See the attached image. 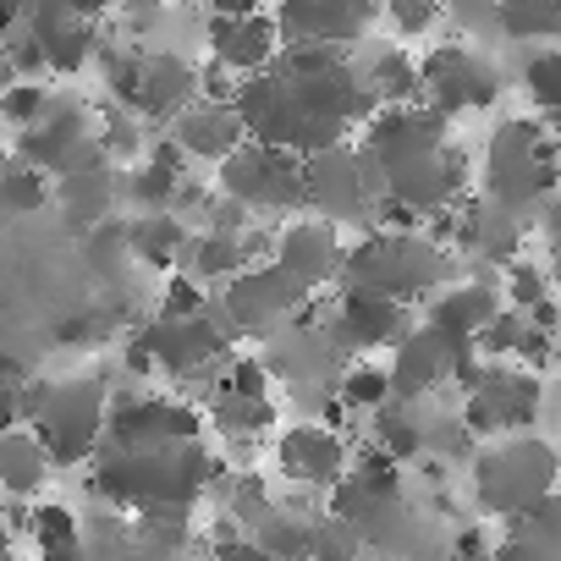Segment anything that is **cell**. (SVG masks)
I'll return each instance as SVG.
<instances>
[{"mask_svg": "<svg viewBox=\"0 0 561 561\" xmlns=\"http://www.w3.org/2000/svg\"><path fill=\"white\" fill-rule=\"evenodd\" d=\"M209 479H220V462L198 446H171V451H105L94 468V495L111 506H133L144 512H171L187 506L209 490Z\"/></svg>", "mask_w": 561, "mask_h": 561, "instance_id": "cell-1", "label": "cell"}, {"mask_svg": "<svg viewBox=\"0 0 561 561\" xmlns=\"http://www.w3.org/2000/svg\"><path fill=\"white\" fill-rule=\"evenodd\" d=\"M446 275H451V253L430 231H369L347 248L342 287L413 309L440 293Z\"/></svg>", "mask_w": 561, "mask_h": 561, "instance_id": "cell-2", "label": "cell"}, {"mask_svg": "<svg viewBox=\"0 0 561 561\" xmlns=\"http://www.w3.org/2000/svg\"><path fill=\"white\" fill-rule=\"evenodd\" d=\"M561 193V149L556 133L534 116H506L484 144V204L506 215L545 209Z\"/></svg>", "mask_w": 561, "mask_h": 561, "instance_id": "cell-3", "label": "cell"}, {"mask_svg": "<svg viewBox=\"0 0 561 561\" xmlns=\"http://www.w3.org/2000/svg\"><path fill=\"white\" fill-rule=\"evenodd\" d=\"M23 419L34 424L50 462L72 468V462H89L100 451L105 424H111V397L94 375L39 380V386H23Z\"/></svg>", "mask_w": 561, "mask_h": 561, "instance_id": "cell-4", "label": "cell"}, {"mask_svg": "<svg viewBox=\"0 0 561 561\" xmlns=\"http://www.w3.org/2000/svg\"><path fill=\"white\" fill-rule=\"evenodd\" d=\"M561 484V451L534 440V435H506L490 440L473 457V495L490 517H512L523 523L528 512H539Z\"/></svg>", "mask_w": 561, "mask_h": 561, "instance_id": "cell-5", "label": "cell"}, {"mask_svg": "<svg viewBox=\"0 0 561 561\" xmlns=\"http://www.w3.org/2000/svg\"><path fill=\"white\" fill-rule=\"evenodd\" d=\"M386 187L369 171V160L358 154V144L325 149L314 160H304V209L325 226H369L375 231V209H380Z\"/></svg>", "mask_w": 561, "mask_h": 561, "instance_id": "cell-6", "label": "cell"}, {"mask_svg": "<svg viewBox=\"0 0 561 561\" xmlns=\"http://www.w3.org/2000/svg\"><path fill=\"white\" fill-rule=\"evenodd\" d=\"M304 309H309V293L298 287L287 270H280V264H253V270H242L231 287L220 293V304L209 314L237 342V336H275L280 325L304 320Z\"/></svg>", "mask_w": 561, "mask_h": 561, "instance_id": "cell-7", "label": "cell"}, {"mask_svg": "<svg viewBox=\"0 0 561 561\" xmlns=\"http://www.w3.org/2000/svg\"><path fill=\"white\" fill-rule=\"evenodd\" d=\"M440 149H451V116H440L435 105H380L364 122V138H358V154L369 160L380 187L397 171H408V165H419Z\"/></svg>", "mask_w": 561, "mask_h": 561, "instance_id": "cell-8", "label": "cell"}, {"mask_svg": "<svg viewBox=\"0 0 561 561\" xmlns=\"http://www.w3.org/2000/svg\"><path fill=\"white\" fill-rule=\"evenodd\" d=\"M220 198L242 204L248 215H304V160L264 144H242L220 165Z\"/></svg>", "mask_w": 561, "mask_h": 561, "instance_id": "cell-9", "label": "cell"}, {"mask_svg": "<svg viewBox=\"0 0 561 561\" xmlns=\"http://www.w3.org/2000/svg\"><path fill=\"white\" fill-rule=\"evenodd\" d=\"M539 402H545L539 375L517 364H479V380L468 386V402H462V430L473 440L528 435V424L539 419Z\"/></svg>", "mask_w": 561, "mask_h": 561, "instance_id": "cell-10", "label": "cell"}, {"mask_svg": "<svg viewBox=\"0 0 561 561\" xmlns=\"http://www.w3.org/2000/svg\"><path fill=\"white\" fill-rule=\"evenodd\" d=\"M386 375H391V402L408 408V402L435 397L440 386H462V391H468V386L479 380V358H473V347H457V342H446L440 331L413 325Z\"/></svg>", "mask_w": 561, "mask_h": 561, "instance_id": "cell-11", "label": "cell"}, {"mask_svg": "<svg viewBox=\"0 0 561 561\" xmlns=\"http://www.w3.org/2000/svg\"><path fill=\"white\" fill-rule=\"evenodd\" d=\"M204 413L176 397H111V424H105V451H171V446H198Z\"/></svg>", "mask_w": 561, "mask_h": 561, "instance_id": "cell-12", "label": "cell"}, {"mask_svg": "<svg viewBox=\"0 0 561 561\" xmlns=\"http://www.w3.org/2000/svg\"><path fill=\"white\" fill-rule=\"evenodd\" d=\"M419 78H424V105H435L451 122L468 111H490L501 100V72L468 45H435L430 56H419Z\"/></svg>", "mask_w": 561, "mask_h": 561, "instance_id": "cell-13", "label": "cell"}, {"mask_svg": "<svg viewBox=\"0 0 561 561\" xmlns=\"http://www.w3.org/2000/svg\"><path fill=\"white\" fill-rule=\"evenodd\" d=\"M280 28L275 12H253L248 0H226V7L209 12V61L226 67L231 78H259L280 61Z\"/></svg>", "mask_w": 561, "mask_h": 561, "instance_id": "cell-14", "label": "cell"}, {"mask_svg": "<svg viewBox=\"0 0 561 561\" xmlns=\"http://www.w3.org/2000/svg\"><path fill=\"white\" fill-rule=\"evenodd\" d=\"M408 331H413V309H402L391 298H369V293L342 287V298L325 309V342H331V353H347L353 364L364 353H380V347L397 353L408 342Z\"/></svg>", "mask_w": 561, "mask_h": 561, "instance_id": "cell-15", "label": "cell"}, {"mask_svg": "<svg viewBox=\"0 0 561 561\" xmlns=\"http://www.w3.org/2000/svg\"><path fill=\"white\" fill-rule=\"evenodd\" d=\"M275 28L287 50H347L380 28V12L358 7V0H287L275 12Z\"/></svg>", "mask_w": 561, "mask_h": 561, "instance_id": "cell-16", "label": "cell"}, {"mask_svg": "<svg viewBox=\"0 0 561 561\" xmlns=\"http://www.w3.org/2000/svg\"><path fill=\"white\" fill-rule=\"evenodd\" d=\"M215 309V304H209ZM138 342L149 347V358H154V369L160 375H176V380H193V375H204V369H226L231 358V336L220 331V320L215 314H204V320H149L144 331H138Z\"/></svg>", "mask_w": 561, "mask_h": 561, "instance_id": "cell-17", "label": "cell"}, {"mask_svg": "<svg viewBox=\"0 0 561 561\" xmlns=\"http://www.w3.org/2000/svg\"><path fill=\"white\" fill-rule=\"evenodd\" d=\"M270 264H280L309 298H320L325 287H336V280H342L347 242H342L336 226H325L314 215H298V220H287V226L275 231V259Z\"/></svg>", "mask_w": 561, "mask_h": 561, "instance_id": "cell-18", "label": "cell"}, {"mask_svg": "<svg viewBox=\"0 0 561 561\" xmlns=\"http://www.w3.org/2000/svg\"><path fill=\"white\" fill-rule=\"evenodd\" d=\"M386 198L402 204L408 215H419V220L430 226L435 215H446V209H457V204L468 198V154L451 144V149H440V154H430V160L397 171V176L386 182Z\"/></svg>", "mask_w": 561, "mask_h": 561, "instance_id": "cell-19", "label": "cell"}, {"mask_svg": "<svg viewBox=\"0 0 561 561\" xmlns=\"http://www.w3.org/2000/svg\"><path fill=\"white\" fill-rule=\"evenodd\" d=\"M275 462L287 479L314 484V490H336L353 468V446L336 424H293L275 440Z\"/></svg>", "mask_w": 561, "mask_h": 561, "instance_id": "cell-20", "label": "cell"}, {"mask_svg": "<svg viewBox=\"0 0 561 561\" xmlns=\"http://www.w3.org/2000/svg\"><path fill=\"white\" fill-rule=\"evenodd\" d=\"M193 105H198V67H187L176 50H138V94L127 116L176 122Z\"/></svg>", "mask_w": 561, "mask_h": 561, "instance_id": "cell-21", "label": "cell"}, {"mask_svg": "<svg viewBox=\"0 0 561 561\" xmlns=\"http://www.w3.org/2000/svg\"><path fill=\"white\" fill-rule=\"evenodd\" d=\"M506 309V298H501V287L490 275H479V280H462V287H446V293H435L430 298V309H424V325L430 331H440L446 342H457V347H479V336L495 325V314Z\"/></svg>", "mask_w": 561, "mask_h": 561, "instance_id": "cell-22", "label": "cell"}, {"mask_svg": "<svg viewBox=\"0 0 561 561\" xmlns=\"http://www.w3.org/2000/svg\"><path fill=\"white\" fill-rule=\"evenodd\" d=\"M242 144H248V127H242L237 105H209V100H198L193 111H182V116L171 122V149H176L182 160H198V165H215V171H220Z\"/></svg>", "mask_w": 561, "mask_h": 561, "instance_id": "cell-23", "label": "cell"}, {"mask_svg": "<svg viewBox=\"0 0 561 561\" xmlns=\"http://www.w3.org/2000/svg\"><path fill=\"white\" fill-rule=\"evenodd\" d=\"M56 204L67 215L72 231H100L105 220H116V204H122V176L116 165H94V171H72L56 182Z\"/></svg>", "mask_w": 561, "mask_h": 561, "instance_id": "cell-24", "label": "cell"}, {"mask_svg": "<svg viewBox=\"0 0 561 561\" xmlns=\"http://www.w3.org/2000/svg\"><path fill=\"white\" fill-rule=\"evenodd\" d=\"M187 176H182V154L171 149V138L160 149H149V160H138L122 176V198L133 204V215H176Z\"/></svg>", "mask_w": 561, "mask_h": 561, "instance_id": "cell-25", "label": "cell"}, {"mask_svg": "<svg viewBox=\"0 0 561 561\" xmlns=\"http://www.w3.org/2000/svg\"><path fill=\"white\" fill-rule=\"evenodd\" d=\"M253 270V253L242 237H226V231H198L187 242V259H182V275H193L198 287H231V280Z\"/></svg>", "mask_w": 561, "mask_h": 561, "instance_id": "cell-26", "label": "cell"}, {"mask_svg": "<svg viewBox=\"0 0 561 561\" xmlns=\"http://www.w3.org/2000/svg\"><path fill=\"white\" fill-rule=\"evenodd\" d=\"M187 242H193V231H187L182 215H133V220H127V248H133V259H138V264H154V270H165V275L182 270Z\"/></svg>", "mask_w": 561, "mask_h": 561, "instance_id": "cell-27", "label": "cell"}, {"mask_svg": "<svg viewBox=\"0 0 561 561\" xmlns=\"http://www.w3.org/2000/svg\"><path fill=\"white\" fill-rule=\"evenodd\" d=\"M358 72H364V83H369V94H375L380 105H424L419 61H413L402 45L375 50V61H369V67H358Z\"/></svg>", "mask_w": 561, "mask_h": 561, "instance_id": "cell-28", "label": "cell"}, {"mask_svg": "<svg viewBox=\"0 0 561 561\" xmlns=\"http://www.w3.org/2000/svg\"><path fill=\"white\" fill-rule=\"evenodd\" d=\"M50 451L39 446L34 430H12V435H0V490H12V495H34L45 479H50Z\"/></svg>", "mask_w": 561, "mask_h": 561, "instance_id": "cell-29", "label": "cell"}, {"mask_svg": "<svg viewBox=\"0 0 561 561\" xmlns=\"http://www.w3.org/2000/svg\"><path fill=\"white\" fill-rule=\"evenodd\" d=\"M248 528H253L248 539H253L270 561H309V550H314V523L298 517V512L270 506V512H259Z\"/></svg>", "mask_w": 561, "mask_h": 561, "instance_id": "cell-30", "label": "cell"}, {"mask_svg": "<svg viewBox=\"0 0 561 561\" xmlns=\"http://www.w3.org/2000/svg\"><path fill=\"white\" fill-rule=\"evenodd\" d=\"M369 440H375V451H386L397 468H402V462H413V457H424V446H430L424 424H419L402 402H386V408L369 419Z\"/></svg>", "mask_w": 561, "mask_h": 561, "instance_id": "cell-31", "label": "cell"}, {"mask_svg": "<svg viewBox=\"0 0 561 561\" xmlns=\"http://www.w3.org/2000/svg\"><path fill=\"white\" fill-rule=\"evenodd\" d=\"M28 534L39 545V561H83V528H78V517L67 506H56V501L34 506L28 512Z\"/></svg>", "mask_w": 561, "mask_h": 561, "instance_id": "cell-32", "label": "cell"}, {"mask_svg": "<svg viewBox=\"0 0 561 561\" xmlns=\"http://www.w3.org/2000/svg\"><path fill=\"white\" fill-rule=\"evenodd\" d=\"M336 402H342V413H380L386 402H391V375H386V364H369V358H358V364H347L342 375H336Z\"/></svg>", "mask_w": 561, "mask_h": 561, "instance_id": "cell-33", "label": "cell"}, {"mask_svg": "<svg viewBox=\"0 0 561 561\" xmlns=\"http://www.w3.org/2000/svg\"><path fill=\"white\" fill-rule=\"evenodd\" d=\"M50 198H56V187H50L45 171H34L23 160H12L0 171V215H39Z\"/></svg>", "mask_w": 561, "mask_h": 561, "instance_id": "cell-34", "label": "cell"}, {"mask_svg": "<svg viewBox=\"0 0 561 561\" xmlns=\"http://www.w3.org/2000/svg\"><path fill=\"white\" fill-rule=\"evenodd\" d=\"M556 12H561V0H506V7H495V28L517 45L556 39Z\"/></svg>", "mask_w": 561, "mask_h": 561, "instance_id": "cell-35", "label": "cell"}, {"mask_svg": "<svg viewBox=\"0 0 561 561\" xmlns=\"http://www.w3.org/2000/svg\"><path fill=\"white\" fill-rule=\"evenodd\" d=\"M523 83H528V100L561 127V45L556 50H534L528 67H523Z\"/></svg>", "mask_w": 561, "mask_h": 561, "instance_id": "cell-36", "label": "cell"}, {"mask_svg": "<svg viewBox=\"0 0 561 561\" xmlns=\"http://www.w3.org/2000/svg\"><path fill=\"white\" fill-rule=\"evenodd\" d=\"M347 479L369 495V501H402V468L386 457V451H358L353 457V468H347Z\"/></svg>", "mask_w": 561, "mask_h": 561, "instance_id": "cell-37", "label": "cell"}, {"mask_svg": "<svg viewBox=\"0 0 561 561\" xmlns=\"http://www.w3.org/2000/svg\"><path fill=\"white\" fill-rule=\"evenodd\" d=\"M138 539H144V550H154V556H176V550L193 539V512H187V506L144 512V517H138Z\"/></svg>", "mask_w": 561, "mask_h": 561, "instance_id": "cell-38", "label": "cell"}, {"mask_svg": "<svg viewBox=\"0 0 561 561\" xmlns=\"http://www.w3.org/2000/svg\"><path fill=\"white\" fill-rule=\"evenodd\" d=\"M94 138H100V149H105L111 165H116V160H127V165L149 160V149H144V122L127 116V111H111V116L94 127Z\"/></svg>", "mask_w": 561, "mask_h": 561, "instance_id": "cell-39", "label": "cell"}, {"mask_svg": "<svg viewBox=\"0 0 561 561\" xmlns=\"http://www.w3.org/2000/svg\"><path fill=\"white\" fill-rule=\"evenodd\" d=\"M83 253H89L94 275L116 280V275L127 270V259H133V248H127V220L116 215V220H105L100 231H89V237H83Z\"/></svg>", "mask_w": 561, "mask_h": 561, "instance_id": "cell-40", "label": "cell"}, {"mask_svg": "<svg viewBox=\"0 0 561 561\" xmlns=\"http://www.w3.org/2000/svg\"><path fill=\"white\" fill-rule=\"evenodd\" d=\"M275 424V408L270 402H237V397H215V430L231 435V440H253L259 430Z\"/></svg>", "mask_w": 561, "mask_h": 561, "instance_id": "cell-41", "label": "cell"}, {"mask_svg": "<svg viewBox=\"0 0 561 561\" xmlns=\"http://www.w3.org/2000/svg\"><path fill=\"white\" fill-rule=\"evenodd\" d=\"M50 89L45 83H12L7 94H0V122L7 127H18V133H28V127H39L45 116H50Z\"/></svg>", "mask_w": 561, "mask_h": 561, "instance_id": "cell-42", "label": "cell"}, {"mask_svg": "<svg viewBox=\"0 0 561 561\" xmlns=\"http://www.w3.org/2000/svg\"><path fill=\"white\" fill-rule=\"evenodd\" d=\"M154 314H160V320H204V314H209V293L198 287L193 275L171 270L165 287H160V309H154Z\"/></svg>", "mask_w": 561, "mask_h": 561, "instance_id": "cell-43", "label": "cell"}, {"mask_svg": "<svg viewBox=\"0 0 561 561\" xmlns=\"http://www.w3.org/2000/svg\"><path fill=\"white\" fill-rule=\"evenodd\" d=\"M501 298H506V309H517V314L539 309V304L550 298V270H539V264H528V259L506 264V287H501Z\"/></svg>", "mask_w": 561, "mask_h": 561, "instance_id": "cell-44", "label": "cell"}, {"mask_svg": "<svg viewBox=\"0 0 561 561\" xmlns=\"http://www.w3.org/2000/svg\"><path fill=\"white\" fill-rule=\"evenodd\" d=\"M309 561H364L358 528L342 523V517H320V523H314V550H309Z\"/></svg>", "mask_w": 561, "mask_h": 561, "instance_id": "cell-45", "label": "cell"}, {"mask_svg": "<svg viewBox=\"0 0 561 561\" xmlns=\"http://www.w3.org/2000/svg\"><path fill=\"white\" fill-rule=\"evenodd\" d=\"M380 23H386L397 39H424V34L440 23V7H430V0H386Z\"/></svg>", "mask_w": 561, "mask_h": 561, "instance_id": "cell-46", "label": "cell"}, {"mask_svg": "<svg viewBox=\"0 0 561 561\" xmlns=\"http://www.w3.org/2000/svg\"><path fill=\"white\" fill-rule=\"evenodd\" d=\"M122 364H127V375H138V380H149V375H160V369H154V358H149V347H144L138 336H133V342L122 347Z\"/></svg>", "mask_w": 561, "mask_h": 561, "instance_id": "cell-47", "label": "cell"}, {"mask_svg": "<svg viewBox=\"0 0 561 561\" xmlns=\"http://www.w3.org/2000/svg\"><path fill=\"white\" fill-rule=\"evenodd\" d=\"M215 561H270V556H264V550H259V545L242 534V539H226V545H215Z\"/></svg>", "mask_w": 561, "mask_h": 561, "instance_id": "cell-48", "label": "cell"}, {"mask_svg": "<svg viewBox=\"0 0 561 561\" xmlns=\"http://www.w3.org/2000/svg\"><path fill=\"white\" fill-rule=\"evenodd\" d=\"M523 320H528L534 331H545V336H556V331H561V304H556V298H545V304H539V309H528Z\"/></svg>", "mask_w": 561, "mask_h": 561, "instance_id": "cell-49", "label": "cell"}, {"mask_svg": "<svg viewBox=\"0 0 561 561\" xmlns=\"http://www.w3.org/2000/svg\"><path fill=\"white\" fill-rule=\"evenodd\" d=\"M23 424V391H7L0 386V435H12Z\"/></svg>", "mask_w": 561, "mask_h": 561, "instance_id": "cell-50", "label": "cell"}, {"mask_svg": "<svg viewBox=\"0 0 561 561\" xmlns=\"http://www.w3.org/2000/svg\"><path fill=\"white\" fill-rule=\"evenodd\" d=\"M490 561H534V550H528L523 534H506L501 545H490Z\"/></svg>", "mask_w": 561, "mask_h": 561, "instance_id": "cell-51", "label": "cell"}, {"mask_svg": "<svg viewBox=\"0 0 561 561\" xmlns=\"http://www.w3.org/2000/svg\"><path fill=\"white\" fill-rule=\"evenodd\" d=\"M0 386H7V391H23V386H28V369H23L12 353H0Z\"/></svg>", "mask_w": 561, "mask_h": 561, "instance_id": "cell-52", "label": "cell"}, {"mask_svg": "<svg viewBox=\"0 0 561 561\" xmlns=\"http://www.w3.org/2000/svg\"><path fill=\"white\" fill-rule=\"evenodd\" d=\"M539 220H545V237H550V242L561 248V193H556V198H550V204L539 209Z\"/></svg>", "mask_w": 561, "mask_h": 561, "instance_id": "cell-53", "label": "cell"}, {"mask_svg": "<svg viewBox=\"0 0 561 561\" xmlns=\"http://www.w3.org/2000/svg\"><path fill=\"white\" fill-rule=\"evenodd\" d=\"M18 83V72H12V61H7V50H0V94H7Z\"/></svg>", "mask_w": 561, "mask_h": 561, "instance_id": "cell-54", "label": "cell"}, {"mask_svg": "<svg viewBox=\"0 0 561 561\" xmlns=\"http://www.w3.org/2000/svg\"><path fill=\"white\" fill-rule=\"evenodd\" d=\"M550 287L561 293V248H556V259H550Z\"/></svg>", "mask_w": 561, "mask_h": 561, "instance_id": "cell-55", "label": "cell"}, {"mask_svg": "<svg viewBox=\"0 0 561 561\" xmlns=\"http://www.w3.org/2000/svg\"><path fill=\"white\" fill-rule=\"evenodd\" d=\"M556 380H561V347H556Z\"/></svg>", "mask_w": 561, "mask_h": 561, "instance_id": "cell-56", "label": "cell"}, {"mask_svg": "<svg viewBox=\"0 0 561 561\" xmlns=\"http://www.w3.org/2000/svg\"><path fill=\"white\" fill-rule=\"evenodd\" d=\"M0 561H7V534H0Z\"/></svg>", "mask_w": 561, "mask_h": 561, "instance_id": "cell-57", "label": "cell"}, {"mask_svg": "<svg viewBox=\"0 0 561 561\" xmlns=\"http://www.w3.org/2000/svg\"><path fill=\"white\" fill-rule=\"evenodd\" d=\"M556 39H561V12H556Z\"/></svg>", "mask_w": 561, "mask_h": 561, "instance_id": "cell-58", "label": "cell"}, {"mask_svg": "<svg viewBox=\"0 0 561 561\" xmlns=\"http://www.w3.org/2000/svg\"><path fill=\"white\" fill-rule=\"evenodd\" d=\"M556 149H561V127H556Z\"/></svg>", "mask_w": 561, "mask_h": 561, "instance_id": "cell-59", "label": "cell"}, {"mask_svg": "<svg viewBox=\"0 0 561 561\" xmlns=\"http://www.w3.org/2000/svg\"><path fill=\"white\" fill-rule=\"evenodd\" d=\"M556 451H561V440H556Z\"/></svg>", "mask_w": 561, "mask_h": 561, "instance_id": "cell-60", "label": "cell"}]
</instances>
